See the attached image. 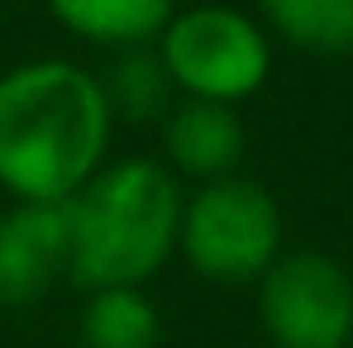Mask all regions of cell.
Masks as SVG:
<instances>
[{
	"label": "cell",
	"mask_w": 353,
	"mask_h": 348,
	"mask_svg": "<svg viewBox=\"0 0 353 348\" xmlns=\"http://www.w3.org/2000/svg\"><path fill=\"white\" fill-rule=\"evenodd\" d=\"M158 58L186 101L239 105L263 91L272 72V43L268 29L243 10L205 0L168 19V29L158 34Z\"/></svg>",
	"instance_id": "4"
},
{
	"label": "cell",
	"mask_w": 353,
	"mask_h": 348,
	"mask_svg": "<svg viewBox=\"0 0 353 348\" xmlns=\"http://www.w3.org/2000/svg\"><path fill=\"white\" fill-rule=\"evenodd\" d=\"M268 29L301 53H353V0H258Z\"/></svg>",
	"instance_id": "10"
},
{
	"label": "cell",
	"mask_w": 353,
	"mask_h": 348,
	"mask_svg": "<svg viewBox=\"0 0 353 348\" xmlns=\"http://www.w3.org/2000/svg\"><path fill=\"white\" fill-rule=\"evenodd\" d=\"M115 115L96 72L34 58L0 76V186L14 201L67 205L101 172Z\"/></svg>",
	"instance_id": "1"
},
{
	"label": "cell",
	"mask_w": 353,
	"mask_h": 348,
	"mask_svg": "<svg viewBox=\"0 0 353 348\" xmlns=\"http://www.w3.org/2000/svg\"><path fill=\"white\" fill-rule=\"evenodd\" d=\"M181 186L153 158L101 167L72 201V282L86 291L143 287L176 253Z\"/></svg>",
	"instance_id": "2"
},
{
	"label": "cell",
	"mask_w": 353,
	"mask_h": 348,
	"mask_svg": "<svg viewBox=\"0 0 353 348\" xmlns=\"http://www.w3.org/2000/svg\"><path fill=\"white\" fill-rule=\"evenodd\" d=\"M101 91H105V105L110 115L124 119V124H158V119L172 115V76L158 58V48H119L115 62L105 67V76H96Z\"/></svg>",
	"instance_id": "9"
},
{
	"label": "cell",
	"mask_w": 353,
	"mask_h": 348,
	"mask_svg": "<svg viewBox=\"0 0 353 348\" xmlns=\"http://www.w3.org/2000/svg\"><path fill=\"white\" fill-rule=\"evenodd\" d=\"M176 248L196 277L243 287L282 258V205L253 176H220L181 201Z\"/></svg>",
	"instance_id": "3"
},
{
	"label": "cell",
	"mask_w": 353,
	"mask_h": 348,
	"mask_svg": "<svg viewBox=\"0 0 353 348\" xmlns=\"http://www.w3.org/2000/svg\"><path fill=\"white\" fill-rule=\"evenodd\" d=\"M163 143H168V158L176 172L205 186V181L234 176L248 134H243V119L234 105L176 101L172 115L163 119Z\"/></svg>",
	"instance_id": "7"
},
{
	"label": "cell",
	"mask_w": 353,
	"mask_h": 348,
	"mask_svg": "<svg viewBox=\"0 0 353 348\" xmlns=\"http://www.w3.org/2000/svg\"><path fill=\"white\" fill-rule=\"evenodd\" d=\"M258 320L272 348H349L353 277L330 253H282L258 277Z\"/></svg>",
	"instance_id": "5"
},
{
	"label": "cell",
	"mask_w": 353,
	"mask_h": 348,
	"mask_svg": "<svg viewBox=\"0 0 353 348\" xmlns=\"http://www.w3.org/2000/svg\"><path fill=\"white\" fill-rule=\"evenodd\" d=\"M72 272L67 205L14 201L0 215V305H34Z\"/></svg>",
	"instance_id": "6"
},
{
	"label": "cell",
	"mask_w": 353,
	"mask_h": 348,
	"mask_svg": "<svg viewBox=\"0 0 353 348\" xmlns=\"http://www.w3.org/2000/svg\"><path fill=\"white\" fill-rule=\"evenodd\" d=\"M172 5L176 0H48L62 29H72L86 43H105L115 53L153 43L168 29Z\"/></svg>",
	"instance_id": "8"
},
{
	"label": "cell",
	"mask_w": 353,
	"mask_h": 348,
	"mask_svg": "<svg viewBox=\"0 0 353 348\" xmlns=\"http://www.w3.org/2000/svg\"><path fill=\"white\" fill-rule=\"evenodd\" d=\"M163 320L139 287L91 291L81 310V348H158Z\"/></svg>",
	"instance_id": "11"
}]
</instances>
